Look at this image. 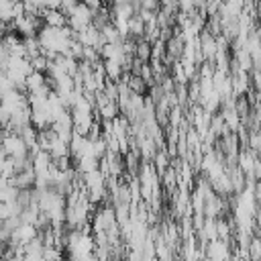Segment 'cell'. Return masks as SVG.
<instances>
[{"mask_svg": "<svg viewBox=\"0 0 261 261\" xmlns=\"http://www.w3.org/2000/svg\"><path fill=\"white\" fill-rule=\"evenodd\" d=\"M92 10L80 0L75 6H73V10L67 14V27L73 31V33H80V31H84V29H88L90 24H92Z\"/></svg>", "mask_w": 261, "mask_h": 261, "instance_id": "obj_1", "label": "cell"}, {"mask_svg": "<svg viewBox=\"0 0 261 261\" xmlns=\"http://www.w3.org/2000/svg\"><path fill=\"white\" fill-rule=\"evenodd\" d=\"M41 18H43V24H45V27H55V29L67 27V16H65L61 10H57V8H53V10H43Z\"/></svg>", "mask_w": 261, "mask_h": 261, "instance_id": "obj_2", "label": "cell"}, {"mask_svg": "<svg viewBox=\"0 0 261 261\" xmlns=\"http://www.w3.org/2000/svg\"><path fill=\"white\" fill-rule=\"evenodd\" d=\"M135 59H139L141 63H149L151 61V43L145 39L135 41Z\"/></svg>", "mask_w": 261, "mask_h": 261, "instance_id": "obj_3", "label": "cell"}, {"mask_svg": "<svg viewBox=\"0 0 261 261\" xmlns=\"http://www.w3.org/2000/svg\"><path fill=\"white\" fill-rule=\"evenodd\" d=\"M12 8H14V2H12V0H0V22L8 24V22L14 18Z\"/></svg>", "mask_w": 261, "mask_h": 261, "instance_id": "obj_4", "label": "cell"}, {"mask_svg": "<svg viewBox=\"0 0 261 261\" xmlns=\"http://www.w3.org/2000/svg\"><path fill=\"white\" fill-rule=\"evenodd\" d=\"M8 90H12V84H10V80L6 77V73H4V71H0V96H2V94H6Z\"/></svg>", "mask_w": 261, "mask_h": 261, "instance_id": "obj_5", "label": "cell"}, {"mask_svg": "<svg viewBox=\"0 0 261 261\" xmlns=\"http://www.w3.org/2000/svg\"><path fill=\"white\" fill-rule=\"evenodd\" d=\"M8 122V114H6V110L2 108V104H0V126H4Z\"/></svg>", "mask_w": 261, "mask_h": 261, "instance_id": "obj_6", "label": "cell"}]
</instances>
